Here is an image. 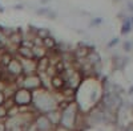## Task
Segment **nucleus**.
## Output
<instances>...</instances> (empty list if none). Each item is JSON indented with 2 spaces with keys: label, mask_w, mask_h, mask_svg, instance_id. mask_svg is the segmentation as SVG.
I'll return each instance as SVG.
<instances>
[{
  "label": "nucleus",
  "mask_w": 133,
  "mask_h": 131,
  "mask_svg": "<svg viewBox=\"0 0 133 131\" xmlns=\"http://www.w3.org/2000/svg\"><path fill=\"white\" fill-rule=\"evenodd\" d=\"M12 101L16 106L19 107H24V106H31L32 103V91L24 89V87H19L15 91Z\"/></svg>",
  "instance_id": "nucleus-1"
},
{
  "label": "nucleus",
  "mask_w": 133,
  "mask_h": 131,
  "mask_svg": "<svg viewBox=\"0 0 133 131\" xmlns=\"http://www.w3.org/2000/svg\"><path fill=\"white\" fill-rule=\"evenodd\" d=\"M7 69V73L11 74L12 77H19V75L23 74V64H21L19 60H12L9 64H8V66L5 68Z\"/></svg>",
  "instance_id": "nucleus-2"
},
{
  "label": "nucleus",
  "mask_w": 133,
  "mask_h": 131,
  "mask_svg": "<svg viewBox=\"0 0 133 131\" xmlns=\"http://www.w3.org/2000/svg\"><path fill=\"white\" fill-rule=\"evenodd\" d=\"M35 127L39 131H49L52 128V125L45 115H37L35 119Z\"/></svg>",
  "instance_id": "nucleus-3"
},
{
  "label": "nucleus",
  "mask_w": 133,
  "mask_h": 131,
  "mask_svg": "<svg viewBox=\"0 0 133 131\" xmlns=\"http://www.w3.org/2000/svg\"><path fill=\"white\" fill-rule=\"evenodd\" d=\"M49 65H51V60L45 56V57H41L36 61V73L40 75L43 73H45L49 69Z\"/></svg>",
  "instance_id": "nucleus-4"
},
{
  "label": "nucleus",
  "mask_w": 133,
  "mask_h": 131,
  "mask_svg": "<svg viewBox=\"0 0 133 131\" xmlns=\"http://www.w3.org/2000/svg\"><path fill=\"white\" fill-rule=\"evenodd\" d=\"M16 53L19 54L20 58H24V60H33L35 56H33V50L25 47H17Z\"/></svg>",
  "instance_id": "nucleus-5"
},
{
  "label": "nucleus",
  "mask_w": 133,
  "mask_h": 131,
  "mask_svg": "<svg viewBox=\"0 0 133 131\" xmlns=\"http://www.w3.org/2000/svg\"><path fill=\"white\" fill-rule=\"evenodd\" d=\"M8 41L11 44H14L16 47H20L21 41H23V36H21V32L20 30H14L12 33L8 36Z\"/></svg>",
  "instance_id": "nucleus-6"
},
{
  "label": "nucleus",
  "mask_w": 133,
  "mask_h": 131,
  "mask_svg": "<svg viewBox=\"0 0 133 131\" xmlns=\"http://www.w3.org/2000/svg\"><path fill=\"white\" fill-rule=\"evenodd\" d=\"M45 117L48 118L51 125H59L61 122V114L57 111H49L48 114H45Z\"/></svg>",
  "instance_id": "nucleus-7"
},
{
  "label": "nucleus",
  "mask_w": 133,
  "mask_h": 131,
  "mask_svg": "<svg viewBox=\"0 0 133 131\" xmlns=\"http://www.w3.org/2000/svg\"><path fill=\"white\" fill-rule=\"evenodd\" d=\"M14 60V57H12V54H11L9 52H7V50H4L3 53H2V56H0V65H2L3 68H7L8 66V64Z\"/></svg>",
  "instance_id": "nucleus-8"
},
{
  "label": "nucleus",
  "mask_w": 133,
  "mask_h": 131,
  "mask_svg": "<svg viewBox=\"0 0 133 131\" xmlns=\"http://www.w3.org/2000/svg\"><path fill=\"white\" fill-rule=\"evenodd\" d=\"M51 83L55 89H63L64 85H65V80L61 77V75H53L52 80H51Z\"/></svg>",
  "instance_id": "nucleus-9"
},
{
  "label": "nucleus",
  "mask_w": 133,
  "mask_h": 131,
  "mask_svg": "<svg viewBox=\"0 0 133 131\" xmlns=\"http://www.w3.org/2000/svg\"><path fill=\"white\" fill-rule=\"evenodd\" d=\"M55 45H56V41H55L51 36L43 40V48L44 49H53Z\"/></svg>",
  "instance_id": "nucleus-10"
},
{
  "label": "nucleus",
  "mask_w": 133,
  "mask_h": 131,
  "mask_svg": "<svg viewBox=\"0 0 133 131\" xmlns=\"http://www.w3.org/2000/svg\"><path fill=\"white\" fill-rule=\"evenodd\" d=\"M89 53H91V50L89 49H88V48H85V47H80L79 49H77L76 52H75V56L76 57H88V56H89Z\"/></svg>",
  "instance_id": "nucleus-11"
},
{
  "label": "nucleus",
  "mask_w": 133,
  "mask_h": 131,
  "mask_svg": "<svg viewBox=\"0 0 133 131\" xmlns=\"http://www.w3.org/2000/svg\"><path fill=\"white\" fill-rule=\"evenodd\" d=\"M36 37H39L40 40H44L49 37V30L48 29H37L36 30Z\"/></svg>",
  "instance_id": "nucleus-12"
},
{
  "label": "nucleus",
  "mask_w": 133,
  "mask_h": 131,
  "mask_svg": "<svg viewBox=\"0 0 133 131\" xmlns=\"http://www.w3.org/2000/svg\"><path fill=\"white\" fill-rule=\"evenodd\" d=\"M2 119H7V107L4 105L0 106V121Z\"/></svg>",
  "instance_id": "nucleus-13"
},
{
  "label": "nucleus",
  "mask_w": 133,
  "mask_h": 131,
  "mask_svg": "<svg viewBox=\"0 0 133 131\" xmlns=\"http://www.w3.org/2000/svg\"><path fill=\"white\" fill-rule=\"evenodd\" d=\"M4 102H5V95H4L3 90H0V106L4 105Z\"/></svg>",
  "instance_id": "nucleus-14"
},
{
  "label": "nucleus",
  "mask_w": 133,
  "mask_h": 131,
  "mask_svg": "<svg viewBox=\"0 0 133 131\" xmlns=\"http://www.w3.org/2000/svg\"><path fill=\"white\" fill-rule=\"evenodd\" d=\"M0 131H7V127H5V123L3 121H0Z\"/></svg>",
  "instance_id": "nucleus-15"
},
{
  "label": "nucleus",
  "mask_w": 133,
  "mask_h": 131,
  "mask_svg": "<svg viewBox=\"0 0 133 131\" xmlns=\"http://www.w3.org/2000/svg\"><path fill=\"white\" fill-rule=\"evenodd\" d=\"M0 32H3V27L2 25H0Z\"/></svg>",
  "instance_id": "nucleus-16"
},
{
  "label": "nucleus",
  "mask_w": 133,
  "mask_h": 131,
  "mask_svg": "<svg viewBox=\"0 0 133 131\" xmlns=\"http://www.w3.org/2000/svg\"><path fill=\"white\" fill-rule=\"evenodd\" d=\"M7 131H8V130H7Z\"/></svg>",
  "instance_id": "nucleus-17"
}]
</instances>
